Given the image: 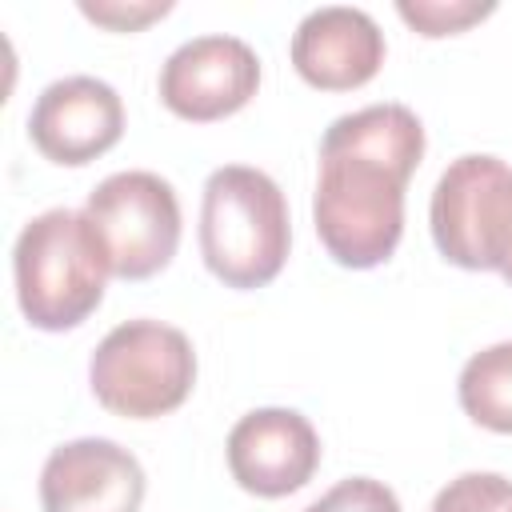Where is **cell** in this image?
<instances>
[{"label":"cell","instance_id":"6da1fadb","mask_svg":"<svg viewBox=\"0 0 512 512\" xmlns=\"http://www.w3.org/2000/svg\"><path fill=\"white\" fill-rule=\"evenodd\" d=\"M424 156V124L404 104L336 116L320 136L312 224L340 268L384 264L404 236V188Z\"/></svg>","mask_w":512,"mask_h":512},{"label":"cell","instance_id":"7a4b0ae2","mask_svg":"<svg viewBox=\"0 0 512 512\" xmlns=\"http://www.w3.org/2000/svg\"><path fill=\"white\" fill-rule=\"evenodd\" d=\"M12 276L24 320L40 332H68L100 308L112 264L84 212L48 208L20 228Z\"/></svg>","mask_w":512,"mask_h":512},{"label":"cell","instance_id":"3957f363","mask_svg":"<svg viewBox=\"0 0 512 512\" xmlns=\"http://www.w3.org/2000/svg\"><path fill=\"white\" fill-rule=\"evenodd\" d=\"M292 248L288 200L280 184L248 164H224L204 180L200 256L224 288H264Z\"/></svg>","mask_w":512,"mask_h":512},{"label":"cell","instance_id":"277c9868","mask_svg":"<svg viewBox=\"0 0 512 512\" xmlns=\"http://www.w3.org/2000/svg\"><path fill=\"white\" fill-rule=\"evenodd\" d=\"M88 384L100 408L124 420H156L176 412L196 384L192 340L160 320L116 324L88 360Z\"/></svg>","mask_w":512,"mask_h":512},{"label":"cell","instance_id":"5b68a950","mask_svg":"<svg viewBox=\"0 0 512 512\" xmlns=\"http://www.w3.org/2000/svg\"><path fill=\"white\" fill-rule=\"evenodd\" d=\"M428 224L448 264L500 272L512 256V168L488 152L452 160L436 180Z\"/></svg>","mask_w":512,"mask_h":512},{"label":"cell","instance_id":"8992f818","mask_svg":"<svg viewBox=\"0 0 512 512\" xmlns=\"http://www.w3.org/2000/svg\"><path fill=\"white\" fill-rule=\"evenodd\" d=\"M96 236L104 240L112 276L148 280L172 264L180 248V200L156 172L128 168L104 176L84 204Z\"/></svg>","mask_w":512,"mask_h":512},{"label":"cell","instance_id":"52a82bcc","mask_svg":"<svg viewBox=\"0 0 512 512\" xmlns=\"http://www.w3.org/2000/svg\"><path fill=\"white\" fill-rule=\"evenodd\" d=\"M160 104L192 124L240 112L260 88V60L240 36H192L160 68Z\"/></svg>","mask_w":512,"mask_h":512},{"label":"cell","instance_id":"ba28073f","mask_svg":"<svg viewBox=\"0 0 512 512\" xmlns=\"http://www.w3.org/2000/svg\"><path fill=\"white\" fill-rule=\"evenodd\" d=\"M232 480L264 500L300 492L320 468V436L296 408H252L228 432Z\"/></svg>","mask_w":512,"mask_h":512},{"label":"cell","instance_id":"9c48e42d","mask_svg":"<svg viewBox=\"0 0 512 512\" xmlns=\"http://www.w3.org/2000/svg\"><path fill=\"white\" fill-rule=\"evenodd\" d=\"M28 136L44 160L80 168L124 136V104L116 88L96 76H64L36 96Z\"/></svg>","mask_w":512,"mask_h":512},{"label":"cell","instance_id":"30bf717a","mask_svg":"<svg viewBox=\"0 0 512 512\" xmlns=\"http://www.w3.org/2000/svg\"><path fill=\"white\" fill-rule=\"evenodd\" d=\"M144 468L104 436H80L48 452L40 468L44 512H140Z\"/></svg>","mask_w":512,"mask_h":512},{"label":"cell","instance_id":"8fae6325","mask_svg":"<svg viewBox=\"0 0 512 512\" xmlns=\"http://www.w3.org/2000/svg\"><path fill=\"white\" fill-rule=\"evenodd\" d=\"M384 64V32L364 8L328 4L292 32V68L320 92H352Z\"/></svg>","mask_w":512,"mask_h":512},{"label":"cell","instance_id":"7c38bea8","mask_svg":"<svg viewBox=\"0 0 512 512\" xmlns=\"http://www.w3.org/2000/svg\"><path fill=\"white\" fill-rule=\"evenodd\" d=\"M456 396L472 424L512 436V340L488 344L468 356L456 380Z\"/></svg>","mask_w":512,"mask_h":512},{"label":"cell","instance_id":"4fadbf2b","mask_svg":"<svg viewBox=\"0 0 512 512\" xmlns=\"http://www.w3.org/2000/svg\"><path fill=\"white\" fill-rule=\"evenodd\" d=\"M512 508V480L500 472H464L448 480L428 512H508Z\"/></svg>","mask_w":512,"mask_h":512},{"label":"cell","instance_id":"5bb4252c","mask_svg":"<svg viewBox=\"0 0 512 512\" xmlns=\"http://www.w3.org/2000/svg\"><path fill=\"white\" fill-rule=\"evenodd\" d=\"M400 20L408 28H416L420 36H456L472 24H480L484 16L496 12V4H476V0H400L396 4Z\"/></svg>","mask_w":512,"mask_h":512},{"label":"cell","instance_id":"9a60e30c","mask_svg":"<svg viewBox=\"0 0 512 512\" xmlns=\"http://www.w3.org/2000/svg\"><path fill=\"white\" fill-rule=\"evenodd\" d=\"M304 512H400V500L384 480L348 476L336 488H328L320 500H312Z\"/></svg>","mask_w":512,"mask_h":512},{"label":"cell","instance_id":"2e32d148","mask_svg":"<svg viewBox=\"0 0 512 512\" xmlns=\"http://www.w3.org/2000/svg\"><path fill=\"white\" fill-rule=\"evenodd\" d=\"M80 12H84L88 20L112 28V32H140V28H148L152 20L168 16L172 4H168V0H152V4H124V0H96V4H92V0H80Z\"/></svg>","mask_w":512,"mask_h":512},{"label":"cell","instance_id":"e0dca14e","mask_svg":"<svg viewBox=\"0 0 512 512\" xmlns=\"http://www.w3.org/2000/svg\"><path fill=\"white\" fill-rule=\"evenodd\" d=\"M500 276H504V280H508V284H512V256H508V260H504V268H500Z\"/></svg>","mask_w":512,"mask_h":512},{"label":"cell","instance_id":"ac0fdd59","mask_svg":"<svg viewBox=\"0 0 512 512\" xmlns=\"http://www.w3.org/2000/svg\"><path fill=\"white\" fill-rule=\"evenodd\" d=\"M508 512H512V508H508Z\"/></svg>","mask_w":512,"mask_h":512}]
</instances>
